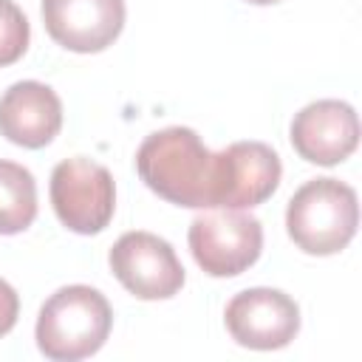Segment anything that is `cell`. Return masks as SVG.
Segmentation results:
<instances>
[{
  "instance_id": "cell-1",
  "label": "cell",
  "mask_w": 362,
  "mask_h": 362,
  "mask_svg": "<svg viewBox=\"0 0 362 362\" xmlns=\"http://www.w3.org/2000/svg\"><path fill=\"white\" fill-rule=\"evenodd\" d=\"M139 178L164 201L187 209L226 206L229 153H212L192 127L150 133L136 150Z\"/></svg>"
},
{
  "instance_id": "cell-2",
  "label": "cell",
  "mask_w": 362,
  "mask_h": 362,
  "mask_svg": "<svg viewBox=\"0 0 362 362\" xmlns=\"http://www.w3.org/2000/svg\"><path fill=\"white\" fill-rule=\"evenodd\" d=\"M113 325V311L99 288L74 283L57 288L37 317V348L54 362H76L96 354Z\"/></svg>"
},
{
  "instance_id": "cell-3",
  "label": "cell",
  "mask_w": 362,
  "mask_h": 362,
  "mask_svg": "<svg viewBox=\"0 0 362 362\" xmlns=\"http://www.w3.org/2000/svg\"><path fill=\"white\" fill-rule=\"evenodd\" d=\"M359 226V201L351 184L339 178L305 181L286 206V229L305 255L342 252Z\"/></svg>"
},
{
  "instance_id": "cell-4",
  "label": "cell",
  "mask_w": 362,
  "mask_h": 362,
  "mask_svg": "<svg viewBox=\"0 0 362 362\" xmlns=\"http://www.w3.org/2000/svg\"><path fill=\"white\" fill-rule=\"evenodd\" d=\"M189 252L209 277H238L257 263L263 252V226L246 209L215 206L192 218Z\"/></svg>"
},
{
  "instance_id": "cell-5",
  "label": "cell",
  "mask_w": 362,
  "mask_h": 362,
  "mask_svg": "<svg viewBox=\"0 0 362 362\" xmlns=\"http://www.w3.org/2000/svg\"><path fill=\"white\" fill-rule=\"evenodd\" d=\"M59 223L76 235H99L116 212V184L107 167L74 156L54 167L48 184Z\"/></svg>"
},
{
  "instance_id": "cell-6",
  "label": "cell",
  "mask_w": 362,
  "mask_h": 362,
  "mask_svg": "<svg viewBox=\"0 0 362 362\" xmlns=\"http://www.w3.org/2000/svg\"><path fill=\"white\" fill-rule=\"evenodd\" d=\"M113 277L139 300H170L184 286L175 249L153 232H124L107 255Z\"/></svg>"
},
{
  "instance_id": "cell-7",
  "label": "cell",
  "mask_w": 362,
  "mask_h": 362,
  "mask_svg": "<svg viewBox=\"0 0 362 362\" xmlns=\"http://www.w3.org/2000/svg\"><path fill=\"white\" fill-rule=\"evenodd\" d=\"M223 322L229 337L252 351L286 348L300 331V305L280 288H246L238 291L226 308Z\"/></svg>"
},
{
  "instance_id": "cell-8",
  "label": "cell",
  "mask_w": 362,
  "mask_h": 362,
  "mask_svg": "<svg viewBox=\"0 0 362 362\" xmlns=\"http://www.w3.org/2000/svg\"><path fill=\"white\" fill-rule=\"evenodd\" d=\"M288 139L297 156L308 164L334 167L359 144L356 110L342 99H317L294 113Z\"/></svg>"
},
{
  "instance_id": "cell-9",
  "label": "cell",
  "mask_w": 362,
  "mask_h": 362,
  "mask_svg": "<svg viewBox=\"0 0 362 362\" xmlns=\"http://www.w3.org/2000/svg\"><path fill=\"white\" fill-rule=\"evenodd\" d=\"M42 23L65 51L99 54L124 28V0H42Z\"/></svg>"
},
{
  "instance_id": "cell-10",
  "label": "cell",
  "mask_w": 362,
  "mask_h": 362,
  "mask_svg": "<svg viewBox=\"0 0 362 362\" xmlns=\"http://www.w3.org/2000/svg\"><path fill=\"white\" fill-rule=\"evenodd\" d=\"M62 127V102L45 82L23 79L0 96V136L25 150L54 141Z\"/></svg>"
},
{
  "instance_id": "cell-11",
  "label": "cell",
  "mask_w": 362,
  "mask_h": 362,
  "mask_svg": "<svg viewBox=\"0 0 362 362\" xmlns=\"http://www.w3.org/2000/svg\"><path fill=\"white\" fill-rule=\"evenodd\" d=\"M229 153V195L226 209H252L280 187V156L263 141H235Z\"/></svg>"
},
{
  "instance_id": "cell-12",
  "label": "cell",
  "mask_w": 362,
  "mask_h": 362,
  "mask_svg": "<svg viewBox=\"0 0 362 362\" xmlns=\"http://www.w3.org/2000/svg\"><path fill=\"white\" fill-rule=\"evenodd\" d=\"M37 218V181L28 167L0 158V235L25 232Z\"/></svg>"
},
{
  "instance_id": "cell-13",
  "label": "cell",
  "mask_w": 362,
  "mask_h": 362,
  "mask_svg": "<svg viewBox=\"0 0 362 362\" xmlns=\"http://www.w3.org/2000/svg\"><path fill=\"white\" fill-rule=\"evenodd\" d=\"M31 40L28 20L14 0H0V68L17 62Z\"/></svg>"
},
{
  "instance_id": "cell-14",
  "label": "cell",
  "mask_w": 362,
  "mask_h": 362,
  "mask_svg": "<svg viewBox=\"0 0 362 362\" xmlns=\"http://www.w3.org/2000/svg\"><path fill=\"white\" fill-rule=\"evenodd\" d=\"M17 314H20V297H17V291L0 277V337H6V334L14 328Z\"/></svg>"
},
{
  "instance_id": "cell-15",
  "label": "cell",
  "mask_w": 362,
  "mask_h": 362,
  "mask_svg": "<svg viewBox=\"0 0 362 362\" xmlns=\"http://www.w3.org/2000/svg\"><path fill=\"white\" fill-rule=\"evenodd\" d=\"M246 3H252V6H272V3H280V0H246Z\"/></svg>"
}]
</instances>
